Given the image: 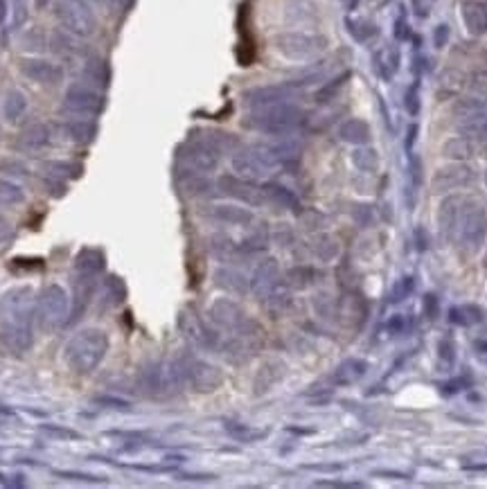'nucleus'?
I'll return each mask as SVG.
<instances>
[{
  "mask_svg": "<svg viewBox=\"0 0 487 489\" xmlns=\"http://www.w3.org/2000/svg\"><path fill=\"white\" fill-rule=\"evenodd\" d=\"M27 111V97L25 93L20 91H9L7 97H5V104H3V113H5V119L7 122H16V119H20L25 115Z\"/></svg>",
  "mask_w": 487,
  "mask_h": 489,
  "instance_id": "nucleus-29",
  "label": "nucleus"
},
{
  "mask_svg": "<svg viewBox=\"0 0 487 489\" xmlns=\"http://www.w3.org/2000/svg\"><path fill=\"white\" fill-rule=\"evenodd\" d=\"M108 352V336L100 327H86L70 336L63 347V358L77 374H91L100 367Z\"/></svg>",
  "mask_w": 487,
  "mask_h": 489,
  "instance_id": "nucleus-1",
  "label": "nucleus"
},
{
  "mask_svg": "<svg viewBox=\"0 0 487 489\" xmlns=\"http://www.w3.org/2000/svg\"><path fill=\"white\" fill-rule=\"evenodd\" d=\"M7 14H9V5H7V0H0V25H3L5 20H7Z\"/></svg>",
  "mask_w": 487,
  "mask_h": 489,
  "instance_id": "nucleus-49",
  "label": "nucleus"
},
{
  "mask_svg": "<svg viewBox=\"0 0 487 489\" xmlns=\"http://www.w3.org/2000/svg\"><path fill=\"white\" fill-rule=\"evenodd\" d=\"M368 372V363L361 358H348L343 361L332 374V384L334 386H352Z\"/></svg>",
  "mask_w": 487,
  "mask_h": 489,
  "instance_id": "nucleus-23",
  "label": "nucleus"
},
{
  "mask_svg": "<svg viewBox=\"0 0 487 489\" xmlns=\"http://www.w3.org/2000/svg\"><path fill=\"white\" fill-rule=\"evenodd\" d=\"M313 278H316V270L311 266H294L287 273L289 287H294V289H307L313 282Z\"/></svg>",
  "mask_w": 487,
  "mask_h": 489,
  "instance_id": "nucleus-35",
  "label": "nucleus"
},
{
  "mask_svg": "<svg viewBox=\"0 0 487 489\" xmlns=\"http://www.w3.org/2000/svg\"><path fill=\"white\" fill-rule=\"evenodd\" d=\"M32 320H34L32 289L30 287L9 289L0 298V327H20V325H32Z\"/></svg>",
  "mask_w": 487,
  "mask_h": 489,
  "instance_id": "nucleus-4",
  "label": "nucleus"
},
{
  "mask_svg": "<svg viewBox=\"0 0 487 489\" xmlns=\"http://www.w3.org/2000/svg\"><path fill=\"white\" fill-rule=\"evenodd\" d=\"M68 309H70L68 291L59 285H48L39 296L34 316L41 325V330H59L63 325H68Z\"/></svg>",
  "mask_w": 487,
  "mask_h": 489,
  "instance_id": "nucleus-3",
  "label": "nucleus"
},
{
  "mask_svg": "<svg viewBox=\"0 0 487 489\" xmlns=\"http://www.w3.org/2000/svg\"><path fill=\"white\" fill-rule=\"evenodd\" d=\"M25 203V190L18 183L0 176V205L5 208H14V205Z\"/></svg>",
  "mask_w": 487,
  "mask_h": 489,
  "instance_id": "nucleus-31",
  "label": "nucleus"
},
{
  "mask_svg": "<svg viewBox=\"0 0 487 489\" xmlns=\"http://www.w3.org/2000/svg\"><path fill=\"white\" fill-rule=\"evenodd\" d=\"M82 165L79 162H70V160H46L43 162V171L48 174V176H54V178H79L82 176Z\"/></svg>",
  "mask_w": 487,
  "mask_h": 489,
  "instance_id": "nucleus-28",
  "label": "nucleus"
},
{
  "mask_svg": "<svg viewBox=\"0 0 487 489\" xmlns=\"http://www.w3.org/2000/svg\"><path fill=\"white\" fill-rule=\"evenodd\" d=\"M285 370H287V365L283 361H278V358H271V361H266L255 374V382H253L255 393L257 395L268 393V390L273 388L275 384H280V379L285 377Z\"/></svg>",
  "mask_w": 487,
  "mask_h": 489,
  "instance_id": "nucleus-22",
  "label": "nucleus"
},
{
  "mask_svg": "<svg viewBox=\"0 0 487 489\" xmlns=\"http://www.w3.org/2000/svg\"><path fill=\"white\" fill-rule=\"evenodd\" d=\"M12 270H18V268H32V270H41L43 268V262L41 259H23V257H18V259H12Z\"/></svg>",
  "mask_w": 487,
  "mask_h": 489,
  "instance_id": "nucleus-42",
  "label": "nucleus"
},
{
  "mask_svg": "<svg viewBox=\"0 0 487 489\" xmlns=\"http://www.w3.org/2000/svg\"><path fill=\"white\" fill-rule=\"evenodd\" d=\"M302 111L296 106H268L264 111L251 115L246 124H251L257 131L266 133H285L300 124Z\"/></svg>",
  "mask_w": 487,
  "mask_h": 489,
  "instance_id": "nucleus-6",
  "label": "nucleus"
},
{
  "mask_svg": "<svg viewBox=\"0 0 487 489\" xmlns=\"http://www.w3.org/2000/svg\"><path fill=\"white\" fill-rule=\"evenodd\" d=\"M210 248H212V253H214L216 257L226 259V262H230V259H235L237 255H240V251H242L240 246L233 244L230 239H226V237H214L212 244H210Z\"/></svg>",
  "mask_w": 487,
  "mask_h": 489,
  "instance_id": "nucleus-37",
  "label": "nucleus"
},
{
  "mask_svg": "<svg viewBox=\"0 0 487 489\" xmlns=\"http://www.w3.org/2000/svg\"><path fill=\"white\" fill-rule=\"evenodd\" d=\"M59 131L61 136L68 140V143L74 145H91L95 136H97V124L93 119H66V122L59 124Z\"/></svg>",
  "mask_w": 487,
  "mask_h": 489,
  "instance_id": "nucleus-18",
  "label": "nucleus"
},
{
  "mask_svg": "<svg viewBox=\"0 0 487 489\" xmlns=\"http://www.w3.org/2000/svg\"><path fill=\"white\" fill-rule=\"evenodd\" d=\"M106 268V255L102 248H93V246H86L77 253L74 257V270L79 275H100L102 270Z\"/></svg>",
  "mask_w": 487,
  "mask_h": 489,
  "instance_id": "nucleus-21",
  "label": "nucleus"
},
{
  "mask_svg": "<svg viewBox=\"0 0 487 489\" xmlns=\"http://www.w3.org/2000/svg\"><path fill=\"white\" fill-rule=\"evenodd\" d=\"M275 48L285 54L287 59H311L325 48V39L300 34V32H289L275 39Z\"/></svg>",
  "mask_w": 487,
  "mask_h": 489,
  "instance_id": "nucleus-9",
  "label": "nucleus"
},
{
  "mask_svg": "<svg viewBox=\"0 0 487 489\" xmlns=\"http://www.w3.org/2000/svg\"><path fill=\"white\" fill-rule=\"evenodd\" d=\"M214 280H216V287H221V289L230 291V293H246V289H248L244 275H240L237 270H230V268L216 270Z\"/></svg>",
  "mask_w": 487,
  "mask_h": 489,
  "instance_id": "nucleus-32",
  "label": "nucleus"
},
{
  "mask_svg": "<svg viewBox=\"0 0 487 489\" xmlns=\"http://www.w3.org/2000/svg\"><path fill=\"white\" fill-rule=\"evenodd\" d=\"M313 251H316V255L320 257V259H334L337 257V253H339V246H337V242H334L332 237H327V235H323L320 239H318V244L313 246Z\"/></svg>",
  "mask_w": 487,
  "mask_h": 489,
  "instance_id": "nucleus-38",
  "label": "nucleus"
},
{
  "mask_svg": "<svg viewBox=\"0 0 487 489\" xmlns=\"http://www.w3.org/2000/svg\"><path fill=\"white\" fill-rule=\"evenodd\" d=\"M462 205L465 199L462 197H447L440 203L438 208V230L440 237L445 239H453L458 235V226H460V216H462Z\"/></svg>",
  "mask_w": 487,
  "mask_h": 489,
  "instance_id": "nucleus-14",
  "label": "nucleus"
},
{
  "mask_svg": "<svg viewBox=\"0 0 487 489\" xmlns=\"http://www.w3.org/2000/svg\"><path fill=\"white\" fill-rule=\"evenodd\" d=\"M0 169H9L7 174H14V176L18 178H23L27 176V169L20 165V162H14V160H5V162H0Z\"/></svg>",
  "mask_w": 487,
  "mask_h": 489,
  "instance_id": "nucleus-45",
  "label": "nucleus"
},
{
  "mask_svg": "<svg viewBox=\"0 0 487 489\" xmlns=\"http://www.w3.org/2000/svg\"><path fill=\"white\" fill-rule=\"evenodd\" d=\"M52 140V131L48 124H30L27 129H23V131L18 133L14 147L18 151H25V154H39V151H43Z\"/></svg>",
  "mask_w": 487,
  "mask_h": 489,
  "instance_id": "nucleus-16",
  "label": "nucleus"
},
{
  "mask_svg": "<svg viewBox=\"0 0 487 489\" xmlns=\"http://www.w3.org/2000/svg\"><path fill=\"white\" fill-rule=\"evenodd\" d=\"M95 291V275H79L77 282H74V300H72V320H79L84 309L89 307V300L93 298Z\"/></svg>",
  "mask_w": 487,
  "mask_h": 489,
  "instance_id": "nucleus-24",
  "label": "nucleus"
},
{
  "mask_svg": "<svg viewBox=\"0 0 487 489\" xmlns=\"http://www.w3.org/2000/svg\"><path fill=\"white\" fill-rule=\"evenodd\" d=\"M210 318L219 325V327L223 330H230V332H240L244 325L248 322L244 309L237 304L235 300H228V298H221L216 300L212 307H210Z\"/></svg>",
  "mask_w": 487,
  "mask_h": 489,
  "instance_id": "nucleus-13",
  "label": "nucleus"
},
{
  "mask_svg": "<svg viewBox=\"0 0 487 489\" xmlns=\"http://www.w3.org/2000/svg\"><path fill=\"white\" fill-rule=\"evenodd\" d=\"M278 165V160L271 154V149H246L233 156V167L237 176L246 181H259Z\"/></svg>",
  "mask_w": 487,
  "mask_h": 489,
  "instance_id": "nucleus-8",
  "label": "nucleus"
},
{
  "mask_svg": "<svg viewBox=\"0 0 487 489\" xmlns=\"http://www.w3.org/2000/svg\"><path fill=\"white\" fill-rule=\"evenodd\" d=\"M188 165L199 171H212L219 165V149L212 143H197L186 151Z\"/></svg>",
  "mask_w": 487,
  "mask_h": 489,
  "instance_id": "nucleus-20",
  "label": "nucleus"
},
{
  "mask_svg": "<svg viewBox=\"0 0 487 489\" xmlns=\"http://www.w3.org/2000/svg\"><path fill=\"white\" fill-rule=\"evenodd\" d=\"M104 298H106V307L108 309L117 307V304H122L126 300V287L117 275H111L104 282Z\"/></svg>",
  "mask_w": 487,
  "mask_h": 489,
  "instance_id": "nucleus-34",
  "label": "nucleus"
},
{
  "mask_svg": "<svg viewBox=\"0 0 487 489\" xmlns=\"http://www.w3.org/2000/svg\"><path fill=\"white\" fill-rule=\"evenodd\" d=\"M469 469H481V471H487V464H472Z\"/></svg>",
  "mask_w": 487,
  "mask_h": 489,
  "instance_id": "nucleus-51",
  "label": "nucleus"
},
{
  "mask_svg": "<svg viewBox=\"0 0 487 489\" xmlns=\"http://www.w3.org/2000/svg\"><path fill=\"white\" fill-rule=\"evenodd\" d=\"M186 382L197 393H212L223 384V374L219 367L208 361H190L186 365Z\"/></svg>",
  "mask_w": 487,
  "mask_h": 489,
  "instance_id": "nucleus-10",
  "label": "nucleus"
},
{
  "mask_svg": "<svg viewBox=\"0 0 487 489\" xmlns=\"http://www.w3.org/2000/svg\"><path fill=\"white\" fill-rule=\"evenodd\" d=\"M264 192V199H268L271 203L280 205V208L285 210H294V212H300V201L298 197L291 190H287L285 185H278V183H266V185L262 188Z\"/></svg>",
  "mask_w": 487,
  "mask_h": 489,
  "instance_id": "nucleus-25",
  "label": "nucleus"
},
{
  "mask_svg": "<svg viewBox=\"0 0 487 489\" xmlns=\"http://www.w3.org/2000/svg\"><path fill=\"white\" fill-rule=\"evenodd\" d=\"M210 216L221 223H230V226H248L253 221V214L244 208H237V205H214L210 210Z\"/></svg>",
  "mask_w": 487,
  "mask_h": 489,
  "instance_id": "nucleus-26",
  "label": "nucleus"
},
{
  "mask_svg": "<svg viewBox=\"0 0 487 489\" xmlns=\"http://www.w3.org/2000/svg\"><path fill=\"white\" fill-rule=\"evenodd\" d=\"M84 77L86 82H91L93 86H100V89H106L108 84H111V68H108V63L100 57H93L86 61L84 66Z\"/></svg>",
  "mask_w": 487,
  "mask_h": 489,
  "instance_id": "nucleus-27",
  "label": "nucleus"
},
{
  "mask_svg": "<svg viewBox=\"0 0 487 489\" xmlns=\"http://www.w3.org/2000/svg\"><path fill=\"white\" fill-rule=\"evenodd\" d=\"M469 183H474V171L469 167H465V165L445 167V169H440L436 176H433V192L445 194V192L467 188Z\"/></svg>",
  "mask_w": 487,
  "mask_h": 489,
  "instance_id": "nucleus-15",
  "label": "nucleus"
},
{
  "mask_svg": "<svg viewBox=\"0 0 487 489\" xmlns=\"http://www.w3.org/2000/svg\"><path fill=\"white\" fill-rule=\"evenodd\" d=\"M449 320L453 325H460V327H469L483 320V309H479L476 304H462V307H451L449 309Z\"/></svg>",
  "mask_w": 487,
  "mask_h": 489,
  "instance_id": "nucleus-30",
  "label": "nucleus"
},
{
  "mask_svg": "<svg viewBox=\"0 0 487 489\" xmlns=\"http://www.w3.org/2000/svg\"><path fill=\"white\" fill-rule=\"evenodd\" d=\"M278 275H280V268L275 259H264L262 264L255 268L253 280H251V289L253 293H257L259 298L266 300V296L271 291L278 287Z\"/></svg>",
  "mask_w": 487,
  "mask_h": 489,
  "instance_id": "nucleus-19",
  "label": "nucleus"
},
{
  "mask_svg": "<svg viewBox=\"0 0 487 489\" xmlns=\"http://www.w3.org/2000/svg\"><path fill=\"white\" fill-rule=\"evenodd\" d=\"M341 138L348 140V143L359 145V143H365V140L370 138V131H368V126L363 122H356V119H352V122L341 126Z\"/></svg>",
  "mask_w": 487,
  "mask_h": 489,
  "instance_id": "nucleus-36",
  "label": "nucleus"
},
{
  "mask_svg": "<svg viewBox=\"0 0 487 489\" xmlns=\"http://www.w3.org/2000/svg\"><path fill=\"white\" fill-rule=\"evenodd\" d=\"M20 72L25 74L30 82H37L43 86H54L63 79V68L59 63H54L50 59H39V57H25L18 63Z\"/></svg>",
  "mask_w": 487,
  "mask_h": 489,
  "instance_id": "nucleus-11",
  "label": "nucleus"
},
{
  "mask_svg": "<svg viewBox=\"0 0 487 489\" xmlns=\"http://www.w3.org/2000/svg\"><path fill=\"white\" fill-rule=\"evenodd\" d=\"M465 205H467V208H462L458 237H460V244L467 248L469 253H476L485 244V237H487V212L479 201H465Z\"/></svg>",
  "mask_w": 487,
  "mask_h": 489,
  "instance_id": "nucleus-5",
  "label": "nucleus"
},
{
  "mask_svg": "<svg viewBox=\"0 0 487 489\" xmlns=\"http://www.w3.org/2000/svg\"><path fill=\"white\" fill-rule=\"evenodd\" d=\"M440 358L445 363H453V358H456V347H453L451 341H440Z\"/></svg>",
  "mask_w": 487,
  "mask_h": 489,
  "instance_id": "nucleus-44",
  "label": "nucleus"
},
{
  "mask_svg": "<svg viewBox=\"0 0 487 489\" xmlns=\"http://www.w3.org/2000/svg\"><path fill=\"white\" fill-rule=\"evenodd\" d=\"M178 327L192 343H197L201 347H212L216 343V339L210 334V330L205 327V325L201 322V318L197 316V311H192V309H183L181 311Z\"/></svg>",
  "mask_w": 487,
  "mask_h": 489,
  "instance_id": "nucleus-17",
  "label": "nucleus"
},
{
  "mask_svg": "<svg viewBox=\"0 0 487 489\" xmlns=\"http://www.w3.org/2000/svg\"><path fill=\"white\" fill-rule=\"evenodd\" d=\"M386 330L391 334H404L408 330V316H404V313H397V316H393L391 320H388Z\"/></svg>",
  "mask_w": 487,
  "mask_h": 489,
  "instance_id": "nucleus-41",
  "label": "nucleus"
},
{
  "mask_svg": "<svg viewBox=\"0 0 487 489\" xmlns=\"http://www.w3.org/2000/svg\"><path fill=\"white\" fill-rule=\"evenodd\" d=\"M63 108H66L68 113H74V115H100L104 113L106 108V100L102 93H97L95 89H91V86L86 84H72L66 89V93H63Z\"/></svg>",
  "mask_w": 487,
  "mask_h": 489,
  "instance_id": "nucleus-7",
  "label": "nucleus"
},
{
  "mask_svg": "<svg viewBox=\"0 0 487 489\" xmlns=\"http://www.w3.org/2000/svg\"><path fill=\"white\" fill-rule=\"evenodd\" d=\"M12 233H14V226L0 214V242H7V239L12 237Z\"/></svg>",
  "mask_w": 487,
  "mask_h": 489,
  "instance_id": "nucleus-46",
  "label": "nucleus"
},
{
  "mask_svg": "<svg viewBox=\"0 0 487 489\" xmlns=\"http://www.w3.org/2000/svg\"><path fill=\"white\" fill-rule=\"evenodd\" d=\"M43 185H46V192L52 194V197H63L66 194V181H61V178H54V176H43Z\"/></svg>",
  "mask_w": 487,
  "mask_h": 489,
  "instance_id": "nucleus-40",
  "label": "nucleus"
},
{
  "mask_svg": "<svg viewBox=\"0 0 487 489\" xmlns=\"http://www.w3.org/2000/svg\"><path fill=\"white\" fill-rule=\"evenodd\" d=\"M43 431H46V433H54V436H61V438H79L74 431H61V429H52V426H50V429L46 426Z\"/></svg>",
  "mask_w": 487,
  "mask_h": 489,
  "instance_id": "nucleus-47",
  "label": "nucleus"
},
{
  "mask_svg": "<svg viewBox=\"0 0 487 489\" xmlns=\"http://www.w3.org/2000/svg\"><path fill=\"white\" fill-rule=\"evenodd\" d=\"M54 16L68 34L89 39L97 30V16L86 0H54Z\"/></svg>",
  "mask_w": 487,
  "mask_h": 489,
  "instance_id": "nucleus-2",
  "label": "nucleus"
},
{
  "mask_svg": "<svg viewBox=\"0 0 487 489\" xmlns=\"http://www.w3.org/2000/svg\"><path fill=\"white\" fill-rule=\"evenodd\" d=\"M226 431H228L237 442H259L268 436V431L264 429H251V426H246V424H237V422L226 424Z\"/></svg>",
  "mask_w": 487,
  "mask_h": 489,
  "instance_id": "nucleus-33",
  "label": "nucleus"
},
{
  "mask_svg": "<svg viewBox=\"0 0 487 489\" xmlns=\"http://www.w3.org/2000/svg\"><path fill=\"white\" fill-rule=\"evenodd\" d=\"M375 476H391L393 481H408V474H399V471H375Z\"/></svg>",
  "mask_w": 487,
  "mask_h": 489,
  "instance_id": "nucleus-48",
  "label": "nucleus"
},
{
  "mask_svg": "<svg viewBox=\"0 0 487 489\" xmlns=\"http://www.w3.org/2000/svg\"><path fill=\"white\" fill-rule=\"evenodd\" d=\"M476 350H483L481 354H487V343H485V341H479V343H476Z\"/></svg>",
  "mask_w": 487,
  "mask_h": 489,
  "instance_id": "nucleus-50",
  "label": "nucleus"
},
{
  "mask_svg": "<svg viewBox=\"0 0 487 489\" xmlns=\"http://www.w3.org/2000/svg\"><path fill=\"white\" fill-rule=\"evenodd\" d=\"M413 289H415V280L413 278H402L393 287V293H391L393 302H404L410 296V293H413Z\"/></svg>",
  "mask_w": 487,
  "mask_h": 489,
  "instance_id": "nucleus-39",
  "label": "nucleus"
},
{
  "mask_svg": "<svg viewBox=\"0 0 487 489\" xmlns=\"http://www.w3.org/2000/svg\"><path fill=\"white\" fill-rule=\"evenodd\" d=\"M422 309H424V316L433 320L438 316V298L433 296V293H427L424 302H422Z\"/></svg>",
  "mask_w": 487,
  "mask_h": 489,
  "instance_id": "nucleus-43",
  "label": "nucleus"
},
{
  "mask_svg": "<svg viewBox=\"0 0 487 489\" xmlns=\"http://www.w3.org/2000/svg\"><path fill=\"white\" fill-rule=\"evenodd\" d=\"M219 190L228 197L248 203V205H262L264 199V192L253 185V181H246L242 176H221L219 178Z\"/></svg>",
  "mask_w": 487,
  "mask_h": 489,
  "instance_id": "nucleus-12",
  "label": "nucleus"
}]
</instances>
